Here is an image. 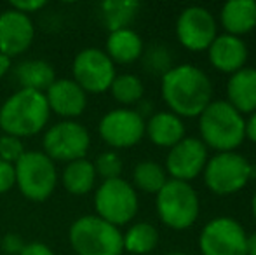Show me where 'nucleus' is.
Masks as SVG:
<instances>
[{
    "label": "nucleus",
    "mask_w": 256,
    "mask_h": 255,
    "mask_svg": "<svg viewBox=\"0 0 256 255\" xmlns=\"http://www.w3.org/2000/svg\"><path fill=\"white\" fill-rule=\"evenodd\" d=\"M70 245L77 255H122V232L98 215H84L72 224Z\"/></svg>",
    "instance_id": "5"
},
{
    "label": "nucleus",
    "mask_w": 256,
    "mask_h": 255,
    "mask_svg": "<svg viewBox=\"0 0 256 255\" xmlns=\"http://www.w3.org/2000/svg\"><path fill=\"white\" fill-rule=\"evenodd\" d=\"M226 102L244 116L256 112V68L244 67L226 82Z\"/></svg>",
    "instance_id": "18"
},
{
    "label": "nucleus",
    "mask_w": 256,
    "mask_h": 255,
    "mask_svg": "<svg viewBox=\"0 0 256 255\" xmlns=\"http://www.w3.org/2000/svg\"><path fill=\"white\" fill-rule=\"evenodd\" d=\"M145 135L154 145L171 149L185 138V124L172 112H155L146 121Z\"/></svg>",
    "instance_id": "19"
},
{
    "label": "nucleus",
    "mask_w": 256,
    "mask_h": 255,
    "mask_svg": "<svg viewBox=\"0 0 256 255\" xmlns=\"http://www.w3.org/2000/svg\"><path fill=\"white\" fill-rule=\"evenodd\" d=\"M145 117L134 109H115L100 121V135L114 149H129L138 145L145 136Z\"/></svg>",
    "instance_id": "13"
},
{
    "label": "nucleus",
    "mask_w": 256,
    "mask_h": 255,
    "mask_svg": "<svg viewBox=\"0 0 256 255\" xmlns=\"http://www.w3.org/2000/svg\"><path fill=\"white\" fill-rule=\"evenodd\" d=\"M220 23L225 34L240 37L256 28V2L254 0H230L223 4Z\"/></svg>",
    "instance_id": "20"
},
{
    "label": "nucleus",
    "mask_w": 256,
    "mask_h": 255,
    "mask_svg": "<svg viewBox=\"0 0 256 255\" xmlns=\"http://www.w3.org/2000/svg\"><path fill=\"white\" fill-rule=\"evenodd\" d=\"M138 194L124 178L103 180L94 194L96 215L115 227L129 224L138 213Z\"/></svg>",
    "instance_id": "8"
},
{
    "label": "nucleus",
    "mask_w": 256,
    "mask_h": 255,
    "mask_svg": "<svg viewBox=\"0 0 256 255\" xmlns=\"http://www.w3.org/2000/svg\"><path fill=\"white\" fill-rule=\"evenodd\" d=\"M124 250L134 255H146L154 252L158 243V231L148 222H138L131 225L126 234H122Z\"/></svg>",
    "instance_id": "25"
},
{
    "label": "nucleus",
    "mask_w": 256,
    "mask_h": 255,
    "mask_svg": "<svg viewBox=\"0 0 256 255\" xmlns=\"http://www.w3.org/2000/svg\"><path fill=\"white\" fill-rule=\"evenodd\" d=\"M166 255H186V253H183V252H171V253H166Z\"/></svg>",
    "instance_id": "39"
},
{
    "label": "nucleus",
    "mask_w": 256,
    "mask_h": 255,
    "mask_svg": "<svg viewBox=\"0 0 256 255\" xmlns=\"http://www.w3.org/2000/svg\"><path fill=\"white\" fill-rule=\"evenodd\" d=\"M44 95L49 110L66 117V121L78 117L88 105V95L74 79H56Z\"/></svg>",
    "instance_id": "16"
},
{
    "label": "nucleus",
    "mask_w": 256,
    "mask_h": 255,
    "mask_svg": "<svg viewBox=\"0 0 256 255\" xmlns=\"http://www.w3.org/2000/svg\"><path fill=\"white\" fill-rule=\"evenodd\" d=\"M251 211H253L254 218H256V191L253 194V197H251Z\"/></svg>",
    "instance_id": "38"
},
{
    "label": "nucleus",
    "mask_w": 256,
    "mask_h": 255,
    "mask_svg": "<svg viewBox=\"0 0 256 255\" xmlns=\"http://www.w3.org/2000/svg\"><path fill=\"white\" fill-rule=\"evenodd\" d=\"M35 37L34 21L16 9H6L0 14V53L9 58L23 55Z\"/></svg>",
    "instance_id": "15"
},
{
    "label": "nucleus",
    "mask_w": 256,
    "mask_h": 255,
    "mask_svg": "<svg viewBox=\"0 0 256 255\" xmlns=\"http://www.w3.org/2000/svg\"><path fill=\"white\" fill-rule=\"evenodd\" d=\"M200 142L216 152H236L246 138V119L226 100H212L199 116Z\"/></svg>",
    "instance_id": "3"
},
{
    "label": "nucleus",
    "mask_w": 256,
    "mask_h": 255,
    "mask_svg": "<svg viewBox=\"0 0 256 255\" xmlns=\"http://www.w3.org/2000/svg\"><path fill=\"white\" fill-rule=\"evenodd\" d=\"M246 229L232 217H216L202 227L199 248L202 255H246Z\"/></svg>",
    "instance_id": "10"
},
{
    "label": "nucleus",
    "mask_w": 256,
    "mask_h": 255,
    "mask_svg": "<svg viewBox=\"0 0 256 255\" xmlns=\"http://www.w3.org/2000/svg\"><path fill=\"white\" fill-rule=\"evenodd\" d=\"M96 177L98 175H96L94 164L84 157V159L66 163L63 170V185L74 196H84L94 187Z\"/></svg>",
    "instance_id": "23"
},
{
    "label": "nucleus",
    "mask_w": 256,
    "mask_h": 255,
    "mask_svg": "<svg viewBox=\"0 0 256 255\" xmlns=\"http://www.w3.org/2000/svg\"><path fill=\"white\" fill-rule=\"evenodd\" d=\"M42 7H46V0H14V2H10V9L20 11L26 16L37 13Z\"/></svg>",
    "instance_id": "33"
},
{
    "label": "nucleus",
    "mask_w": 256,
    "mask_h": 255,
    "mask_svg": "<svg viewBox=\"0 0 256 255\" xmlns=\"http://www.w3.org/2000/svg\"><path fill=\"white\" fill-rule=\"evenodd\" d=\"M208 55L209 62L216 70L232 75L246 67L248 46L240 37L222 34L208 48Z\"/></svg>",
    "instance_id": "17"
},
{
    "label": "nucleus",
    "mask_w": 256,
    "mask_h": 255,
    "mask_svg": "<svg viewBox=\"0 0 256 255\" xmlns=\"http://www.w3.org/2000/svg\"><path fill=\"white\" fill-rule=\"evenodd\" d=\"M16 185L30 201H46L58 184V171L54 161L40 150H26L14 164Z\"/></svg>",
    "instance_id": "6"
},
{
    "label": "nucleus",
    "mask_w": 256,
    "mask_h": 255,
    "mask_svg": "<svg viewBox=\"0 0 256 255\" xmlns=\"http://www.w3.org/2000/svg\"><path fill=\"white\" fill-rule=\"evenodd\" d=\"M132 182L143 192L157 194L168 182L166 170L155 161H142L132 170Z\"/></svg>",
    "instance_id": "26"
},
{
    "label": "nucleus",
    "mask_w": 256,
    "mask_h": 255,
    "mask_svg": "<svg viewBox=\"0 0 256 255\" xmlns=\"http://www.w3.org/2000/svg\"><path fill=\"white\" fill-rule=\"evenodd\" d=\"M246 138L250 142L256 143V112L250 114V117L246 121Z\"/></svg>",
    "instance_id": "35"
},
{
    "label": "nucleus",
    "mask_w": 256,
    "mask_h": 255,
    "mask_svg": "<svg viewBox=\"0 0 256 255\" xmlns=\"http://www.w3.org/2000/svg\"><path fill=\"white\" fill-rule=\"evenodd\" d=\"M0 246H2V250L7 255H20L21 250H23V246H24V243H23V239H21L20 234L7 232V234L2 238V241H0Z\"/></svg>",
    "instance_id": "32"
},
{
    "label": "nucleus",
    "mask_w": 256,
    "mask_h": 255,
    "mask_svg": "<svg viewBox=\"0 0 256 255\" xmlns=\"http://www.w3.org/2000/svg\"><path fill=\"white\" fill-rule=\"evenodd\" d=\"M14 77L21 89L46 93L56 81V72L52 65L44 60H24L14 67Z\"/></svg>",
    "instance_id": "22"
},
{
    "label": "nucleus",
    "mask_w": 256,
    "mask_h": 255,
    "mask_svg": "<svg viewBox=\"0 0 256 255\" xmlns=\"http://www.w3.org/2000/svg\"><path fill=\"white\" fill-rule=\"evenodd\" d=\"M110 93L118 103L122 105H134L145 95V86L142 79L134 74L115 75L114 82L110 86Z\"/></svg>",
    "instance_id": "27"
},
{
    "label": "nucleus",
    "mask_w": 256,
    "mask_h": 255,
    "mask_svg": "<svg viewBox=\"0 0 256 255\" xmlns=\"http://www.w3.org/2000/svg\"><path fill=\"white\" fill-rule=\"evenodd\" d=\"M42 143H44V154L52 161L72 163L86 157L91 147V136L80 123L61 121L46 131Z\"/></svg>",
    "instance_id": "9"
},
{
    "label": "nucleus",
    "mask_w": 256,
    "mask_h": 255,
    "mask_svg": "<svg viewBox=\"0 0 256 255\" xmlns=\"http://www.w3.org/2000/svg\"><path fill=\"white\" fill-rule=\"evenodd\" d=\"M96 175L103 178V180H114V178H120L122 173V159L118 157L117 152L108 150L96 157L94 163Z\"/></svg>",
    "instance_id": "28"
},
{
    "label": "nucleus",
    "mask_w": 256,
    "mask_h": 255,
    "mask_svg": "<svg viewBox=\"0 0 256 255\" xmlns=\"http://www.w3.org/2000/svg\"><path fill=\"white\" fill-rule=\"evenodd\" d=\"M155 208L160 222L169 229L185 231L199 218V194L188 182L168 180L155 194Z\"/></svg>",
    "instance_id": "4"
},
{
    "label": "nucleus",
    "mask_w": 256,
    "mask_h": 255,
    "mask_svg": "<svg viewBox=\"0 0 256 255\" xmlns=\"http://www.w3.org/2000/svg\"><path fill=\"white\" fill-rule=\"evenodd\" d=\"M140 11L136 0H106L102 4L103 21L110 32L129 28Z\"/></svg>",
    "instance_id": "24"
},
{
    "label": "nucleus",
    "mask_w": 256,
    "mask_h": 255,
    "mask_svg": "<svg viewBox=\"0 0 256 255\" xmlns=\"http://www.w3.org/2000/svg\"><path fill=\"white\" fill-rule=\"evenodd\" d=\"M24 152L26 150H24L21 138H16L12 135H6V133L0 136V159L2 161H6L9 164H16Z\"/></svg>",
    "instance_id": "30"
},
{
    "label": "nucleus",
    "mask_w": 256,
    "mask_h": 255,
    "mask_svg": "<svg viewBox=\"0 0 256 255\" xmlns=\"http://www.w3.org/2000/svg\"><path fill=\"white\" fill-rule=\"evenodd\" d=\"M16 185V171L14 164H9L0 159V194L7 192Z\"/></svg>",
    "instance_id": "31"
},
{
    "label": "nucleus",
    "mask_w": 256,
    "mask_h": 255,
    "mask_svg": "<svg viewBox=\"0 0 256 255\" xmlns=\"http://www.w3.org/2000/svg\"><path fill=\"white\" fill-rule=\"evenodd\" d=\"M143 63L152 74L164 75L168 70H171V53L164 48V46H152L143 56Z\"/></svg>",
    "instance_id": "29"
},
{
    "label": "nucleus",
    "mask_w": 256,
    "mask_h": 255,
    "mask_svg": "<svg viewBox=\"0 0 256 255\" xmlns=\"http://www.w3.org/2000/svg\"><path fill=\"white\" fill-rule=\"evenodd\" d=\"M206 187L218 196L242 191L251 180V163L237 152H218L204 168Z\"/></svg>",
    "instance_id": "7"
},
{
    "label": "nucleus",
    "mask_w": 256,
    "mask_h": 255,
    "mask_svg": "<svg viewBox=\"0 0 256 255\" xmlns=\"http://www.w3.org/2000/svg\"><path fill=\"white\" fill-rule=\"evenodd\" d=\"M106 55L114 63L128 65L143 56V41L132 28L110 32L106 39Z\"/></svg>",
    "instance_id": "21"
},
{
    "label": "nucleus",
    "mask_w": 256,
    "mask_h": 255,
    "mask_svg": "<svg viewBox=\"0 0 256 255\" xmlns=\"http://www.w3.org/2000/svg\"><path fill=\"white\" fill-rule=\"evenodd\" d=\"M74 81L86 93H104L115 79V63L102 49H82L74 60Z\"/></svg>",
    "instance_id": "11"
},
{
    "label": "nucleus",
    "mask_w": 256,
    "mask_h": 255,
    "mask_svg": "<svg viewBox=\"0 0 256 255\" xmlns=\"http://www.w3.org/2000/svg\"><path fill=\"white\" fill-rule=\"evenodd\" d=\"M51 110L44 93L18 89L0 107V129L16 138L34 136L48 124Z\"/></svg>",
    "instance_id": "2"
},
{
    "label": "nucleus",
    "mask_w": 256,
    "mask_h": 255,
    "mask_svg": "<svg viewBox=\"0 0 256 255\" xmlns=\"http://www.w3.org/2000/svg\"><path fill=\"white\" fill-rule=\"evenodd\" d=\"M246 255H256V232L248 234L246 239Z\"/></svg>",
    "instance_id": "37"
},
{
    "label": "nucleus",
    "mask_w": 256,
    "mask_h": 255,
    "mask_svg": "<svg viewBox=\"0 0 256 255\" xmlns=\"http://www.w3.org/2000/svg\"><path fill=\"white\" fill-rule=\"evenodd\" d=\"M20 255H54V252L48 245H44V243L34 241V243L24 245Z\"/></svg>",
    "instance_id": "34"
},
{
    "label": "nucleus",
    "mask_w": 256,
    "mask_h": 255,
    "mask_svg": "<svg viewBox=\"0 0 256 255\" xmlns=\"http://www.w3.org/2000/svg\"><path fill=\"white\" fill-rule=\"evenodd\" d=\"M208 147L200 138L185 136L180 143L169 149L166 157V170L172 180L188 182L197 178L204 171L208 163Z\"/></svg>",
    "instance_id": "14"
},
{
    "label": "nucleus",
    "mask_w": 256,
    "mask_h": 255,
    "mask_svg": "<svg viewBox=\"0 0 256 255\" xmlns=\"http://www.w3.org/2000/svg\"><path fill=\"white\" fill-rule=\"evenodd\" d=\"M176 37L188 51L199 53L208 49L218 37V27L211 11L200 6L185 7L176 20Z\"/></svg>",
    "instance_id": "12"
},
{
    "label": "nucleus",
    "mask_w": 256,
    "mask_h": 255,
    "mask_svg": "<svg viewBox=\"0 0 256 255\" xmlns=\"http://www.w3.org/2000/svg\"><path fill=\"white\" fill-rule=\"evenodd\" d=\"M10 67H12V62H10V58L0 53V79H2L4 75H6L7 72L10 70Z\"/></svg>",
    "instance_id": "36"
},
{
    "label": "nucleus",
    "mask_w": 256,
    "mask_h": 255,
    "mask_svg": "<svg viewBox=\"0 0 256 255\" xmlns=\"http://www.w3.org/2000/svg\"><path fill=\"white\" fill-rule=\"evenodd\" d=\"M162 98L178 117H199L212 102V84L199 67L176 65L162 75Z\"/></svg>",
    "instance_id": "1"
}]
</instances>
